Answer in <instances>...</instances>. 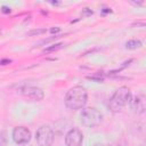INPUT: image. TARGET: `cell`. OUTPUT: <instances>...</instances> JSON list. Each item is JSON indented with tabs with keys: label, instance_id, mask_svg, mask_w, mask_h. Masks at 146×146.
I'll return each instance as SVG.
<instances>
[{
	"label": "cell",
	"instance_id": "11",
	"mask_svg": "<svg viewBox=\"0 0 146 146\" xmlns=\"http://www.w3.org/2000/svg\"><path fill=\"white\" fill-rule=\"evenodd\" d=\"M62 43H56V44H54L52 47H49V48H46L44 50H43V52H50V51H54V50H57V49H59V48H62Z\"/></svg>",
	"mask_w": 146,
	"mask_h": 146
},
{
	"label": "cell",
	"instance_id": "4",
	"mask_svg": "<svg viewBox=\"0 0 146 146\" xmlns=\"http://www.w3.org/2000/svg\"><path fill=\"white\" fill-rule=\"evenodd\" d=\"M54 138L55 133L49 125H41L35 132V139L39 146H51Z\"/></svg>",
	"mask_w": 146,
	"mask_h": 146
},
{
	"label": "cell",
	"instance_id": "9",
	"mask_svg": "<svg viewBox=\"0 0 146 146\" xmlns=\"http://www.w3.org/2000/svg\"><path fill=\"white\" fill-rule=\"evenodd\" d=\"M143 46V43H141V41L140 40H136V39H133V40H129V41H127L125 42V48L127 49H137V48H140Z\"/></svg>",
	"mask_w": 146,
	"mask_h": 146
},
{
	"label": "cell",
	"instance_id": "14",
	"mask_svg": "<svg viewBox=\"0 0 146 146\" xmlns=\"http://www.w3.org/2000/svg\"><path fill=\"white\" fill-rule=\"evenodd\" d=\"M59 31H60L59 27H55V29H51V30H50L51 33H56V32H59Z\"/></svg>",
	"mask_w": 146,
	"mask_h": 146
},
{
	"label": "cell",
	"instance_id": "1",
	"mask_svg": "<svg viewBox=\"0 0 146 146\" xmlns=\"http://www.w3.org/2000/svg\"><path fill=\"white\" fill-rule=\"evenodd\" d=\"M88 100V92L81 86H75L71 88L64 98L65 106L70 110H81L86 106Z\"/></svg>",
	"mask_w": 146,
	"mask_h": 146
},
{
	"label": "cell",
	"instance_id": "16",
	"mask_svg": "<svg viewBox=\"0 0 146 146\" xmlns=\"http://www.w3.org/2000/svg\"><path fill=\"white\" fill-rule=\"evenodd\" d=\"M95 146H104V145H99V144H97V145H95Z\"/></svg>",
	"mask_w": 146,
	"mask_h": 146
},
{
	"label": "cell",
	"instance_id": "6",
	"mask_svg": "<svg viewBox=\"0 0 146 146\" xmlns=\"http://www.w3.org/2000/svg\"><path fill=\"white\" fill-rule=\"evenodd\" d=\"M13 140L16 144H27L31 140V131L26 127H16L13 130Z\"/></svg>",
	"mask_w": 146,
	"mask_h": 146
},
{
	"label": "cell",
	"instance_id": "5",
	"mask_svg": "<svg viewBox=\"0 0 146 146\" xmlns=\"http://www.w3.org/2000/svg\"><path fill=\"white\" fill-rule=\"evenodd\" d=\"M17 92L26 98L33 99V100H41L44 97V94L42 89L33 86H22L17 88Z\"/></svg>",
	"mask_w": 146,
	"mask_h": 146
},
{
	"label": "cell",
	"instance_id": "12",
	"mask_svg": "<svg viewBox=\"0 0 146 146\" xmlns=\"http://www.w3.org/2000/svg\"><path fill=\"white\" fill-rule=\"evenodd\" d=\"M2 13H3V14H7V13H10V8H8V7H6V6H3V7H2Z\"/></svg>",
	"mask_w": 146,
	"mask_h": 146
},
{
	"label": "cell",
	"instance_id": "7",
	"mask_svg": "<svg viewBox=\"0 0 146 146\" xmlns=\"http://www.w3.org/2000/svg\"><path fill=\"white\" fill-rule=\"evenodd\" d=\"M82 141H83V135L76 128L68 130L67 133L65 135L66 146H82Z\"/></svg>",
	"mask_w": 146,
	"mask_h": 146
},
{
	"label": "cell",
	"instance_id": "10",
	"mask_svg": "<svg viewBox=\"0 0 146 146\" xmlns=\"http://www.w3.org/2000/svg\"><path fill=\"white\" fill-rule=\"evenodd\" d=\"M47 30L46 29H39V30H31L30 32H27V35L29 36H32V35H40V34H43L46 33Z\"/></svg>",
	"mask_w": 146,
	"mask_h": 146
},
{
	"label": "cell",
	"instance_id": "2",
	"mask_svg": "<svg viewBox=\"0 0 146 146\" xmlns=\"http://www.w3.org/2000/svg\"><path fill=\"white\" fill-rule=\"evenodd\" d=\"M131 99H132V96H131L130 89L128 87H120L114 91L113 96L111 97L108 107L112 112H119L124 106L129 105Z\"/></svg>",
	"mask_w": 146,
	"mask_h": 146
},
{
	"label": "cell",
	"instance_id": "3",
	"mask_svg": "<svg viewBox=\"0 0 146 146\" xmlns=\"http://www.w3.org/2000/svg\"><path fill=\"white\" fill-rule=\"evenodd\" d=\"M103 114L96 107H83L80 112V122L87 128H94L102 123Z\"/></svg>",
	"mask_w": 146,
	"mask_h": 146
},
{
	"label": "cell",
	"instance_id": "15",
	"mask_svg": "<svg viewBox=\"0 0 146 146\" xmlns=\"http://www.w3.org/2000/svg\"><path fill=\"white\" fill-rule=\"evenodd\" d=\"M1 63H2V65H6L5 63H10V60H9V59H2V62H1Z\"/></svg>",
	"mask_w": 146,
	"mask_h": 146
},
{
	"label": "cell",
	"instance_id": "13",
	"mask_svg": "<svg viewBox=\"0 0 146 146\" xmlns=\"http://www.w3.org/2000/svg\"><path fill=\"white\" fill-rule=\"evenodd\" d=\"M132 26H146V23H140V22H137V23H133Z\"/></svg>",
	"mask_w": 146,
	"mask_h": 146
},
{
	"label": "cell",
	"instance_id": "8",
	"mask_svg": "<svg viewBox=\"0 0 146 146\" xmlns=\"http://www.w3.org/2000/svg\"><path fill=\"white\" fill-rule=\"evenodd\" d=\"M129 105L135 113H143L144 111H146V97L141 95H137L132 97Z\"/></svg>",
	"mask_w": 146,
	"mask_h": 146
}]
</instances>
